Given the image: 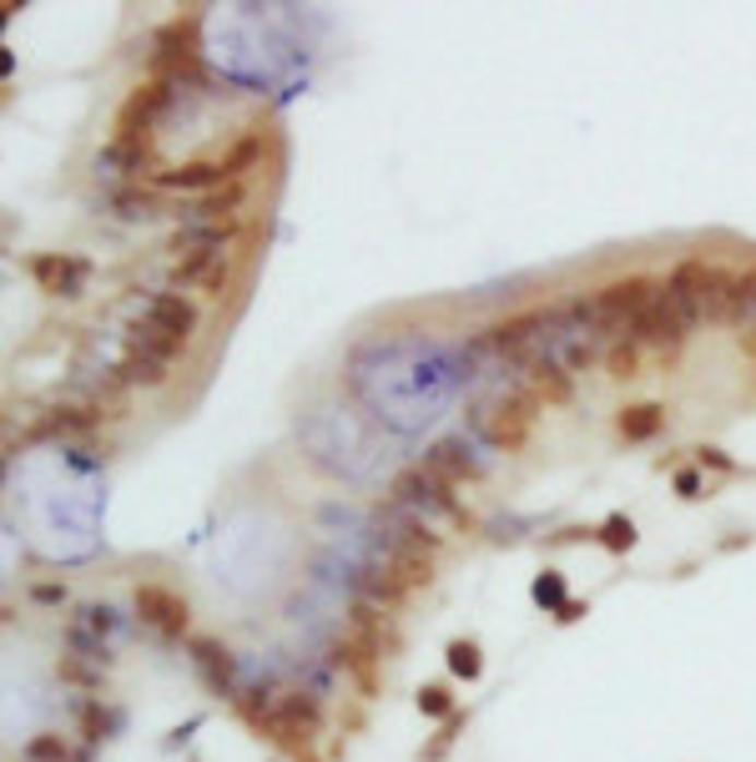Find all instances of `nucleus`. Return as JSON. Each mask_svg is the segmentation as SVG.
<instances>
[{
  "instance_id": "obj_32",
  "label": "nucleus",
  "mask_w": 756,
  "mask_h": 762,
  "mask_svg": "<svg viewBox=\"0 0 756 762\" xmlns=\"http://www.w3.org/2000/svg\"><path fill=\"white\" fill-rule=\"evenodd\" d=\"M701 490V474L696 470H676V495H696Z\"/></svg>"
},
{
  "instance_id": "obj_21",
  "label": "nucleus",
  "mask_w": 756,
  "mask_h": 762,
  "mask_svg": "<svg viewBox=\"0 0 756 762\" xmlns=\"http://www.w3.org/2000/svg\"><path fill=\"white\" fill-rule=\"evenodd\" d=\"M222 253L217 248H192V253H182L177 263H172V283L177 289H187V283H202V278L212 273V263H217Z\"/></svg>"
},
{
  "instance_id": "obj_36",
  "label": "nucleus",
  "mask_w": 756,
  "mask_h": 762,
  "mask_svg": "<svg viewBox=\"0 0 756 762\" xmlns=\"http://www.w3.org/2000/svg\"><path fill=\"white\" fill-rule=\"evenodd\" d=\"M746 349H752V359H756V333H752V339H746Z\"/></svg>"
},
{
  "instance_id": "obj_3",
  "label": "nucleus",
  "mask_w": 756,
  "mask_h": 762,
  "mask_svg": "<svg viewBox=\"0 0 756 762\" xmlns=\"http://www.w3.org/2000/svg\"><path fill=\"white\" fill-rule=\"evenodd\" d=\"M535 420H540V399L530 395V389H509V395H499L489 409H480L484 439H489L495 449H505V455L524 449V439H530Z\"/></svg>"
},
{
  "instance_id": "obj_26",
  "label": "nucleus",
  "mask_w": 756,
  "mask_h": 762,
  "mask_svg": "<svg viewBox=\"0 0 756 762\" xmlns=\"http://www.w3.org/2000/svg\"><path fill=\"white\" fill-rule=\"evenodd\" d=\"M418 712H424V717H439V723H449V717H454V696H449V687H424V692H418Z\"/></svg>"
},
{
  "instance_id": "obj_9",
  "label": "nucleus",
  "mask_w": 756,
  "mask_h": 762,
  "mask_svg": "<svg viewBox=\"0 0 756 762\" xmlns=\"http://www.w3.org/2000/svg\"><path fill=\"white\" fill-rule=\"evenodd\" d=\"M142 324H152V329L172 333V339H192L197 333V303H187L182 293H157V298H146V314Z\"/></svg>"
},
{
  "instance_id": "obj_34",
  "label": "nucleus",
  "mask_w": 756,
  "mask_h": 762,
  "mask_svg": "<svg viewBox=\"0 0 756 762\" xmlns=\"http://www.w3.org/2000/svg\"><path fill=\"white\" fill-rule=\"evenodd\" d=\"M590 359H595V349H590V343H575V349H570V368H586Z\"/></svg>"
},
{
  "instance_id": "obj_31",
  "label": "nucleus",
  "mask_w": 756,
  "mask_h": 762,
  "mask_svg": "<svg viewBox=\"0 0 756 762\" xmlns=\"http://www.w3.org/2000/svg\"><path fill=\"white\" fill-rule=\"evenodd\" d=\"M81 732H86V742H102V732H106V717H102V707H86L81 712Z\"/></svg>"
},
{
  "instance_id": "obj_7",
  "label": "nucleus",
  "mask_w": 756,
  "mask_h": 762,
  "mask_svg": "<svg viewBox=\"0 0 756 762\" xmlns=\"http://www.w3.org/2000/svg\"><path fill=\"white\" fill-rule=\"evenodd\" d=\"M550 324H560V314H555V308H524V314L495 324V329L484 333V343H489L495 354L515 359V364H530V343H535L540 333L550 329Z\"/></svg>"
},
{
  "instance_id": "obj_10",
  "label": "nucleus",
  "mask_w": 756,
  "mask_h": 762,
  "mask_svg": "<svg viewBox=\"0 0 756 762\" xmlns=\"http://www.w3.org/2000/svg\"><path fill=\"white\" fill-rule=\"evenodd\" d=\"M31 278H36L46 293L76 298V283L86 278V263H81V258H66V253H40V258H31Z\"/></svg>"
},
{
  "instance_id": "obj_15",
  "label": "nucleus",
  "mask_w": 756,
  "mask_h": 762,
  "mask_svg": "<svg viewBox=\"0 0 756 762\" xmlns=\"http://www.w3.org/2000/svg\"><path fill=\"white\" fill-rule=\"evenodd\" d=\"M615 424H621V439L646 445V439H655L665 430V405H626Z\"/></svg>"
},
{
  "instance_id": "obj_24",
  "label": "nucleus",
  "mask_w": 756,
  "mask_h": 762,
  "mask_svg": "<svg viewBox=\"0 0 756 762\" xmlns=\"http://www.w3.org/2000/svg\"><path fill=\"white\" fill-rule=\"evenodd\" d=\"M605 368H611V379H636V374H640V343L621 339L611 354H605Z\"/></svg>"
},
{
  "instance_id": "obj_16",
  "label": "nucleus",
  "mask_w": 756,
  "mask_h": 762,
  "mask_svg": "<svg viewBox=\"0 0 756 762\" xmlns=\"http://www.w3.org/2000/svg\"><path fill=\"white\" fill-rule=\"evenodd\" d=\"M262 157V132H248V137H237L233 152H222V177L227 183H248V167Z\"/></svg>"
},
{
  "instance_id": "obj_33",
  "label": "nucleus",
  "mask_w": 756,
  "mask_h": 762,
  "mask_svg": "<svg viewBox=\"0 0 756 762\" xmlns=\"http://www.w3.org/2000/svg\"><path fill=\"white\" fill-rule=\"evenodd\" d=\"M586 611H590L586 601H565L560 611H555V621H565V626H570V621H580V617H586Z\"/></svg>"
},
{
  "instance_id": "obj_14",
  "label": "nucleus",
  "mask_w": 756,
  "mask_h": 762,
  "mask_svg": "<svg viewBox=\"0 0 756 762\" xmlns=\"http://www.w3.org/2000/svg\"><path fill=\"white\" fill-rule=\"evenodd\" d=\"M192 657H197V667L208 671V682L217 687V692H233L237 661H233V652H227V646H217L212 636H197V642H192Z\"/></svg>"
},
{
  "instance_id": "obj_13",
  "label": "nucleus",
  "mask_w": 756,
  "mask_h": 762,
  "mask_svg": "<svg viewBox=\"0 0 756 762\" xmlns=\"http://www.w3.org/2000/svg\"><path fill=\"white\" fill-rule=\"evenodd\" d=\"M157 187H172V192H202V187H227L222 177V162H187V167H172V172H152Z\"/></svg>"
},
{
  "instance_id": "obj_19",
  "label": "nucleus",
  "mask_w": 756,
  "mask_h": 762,
  "mask_svg": "<svg viewBox=\"0 0 756 762\" xmlns=\"http://www.w3.org/2000/svg\"><path fill=\"white\" fill-rule=\"evenodd\" d=\"M127 349H142V354H152V359H162V364H172V359L182 354L187 343H182V339H172V333H162V329H152V324H137V329H131V339H127Z\"/></svg>"
},
{
  "instance_id": "obj_23",
  "label": "nucleus",
  "mask_w": 756,
  "mask_h": 762,
  "mask_svg": "<svg viewBox=\"0 0 756 762\" xmlns=\"http://www.w3.org/2000/svg\"><path fill=\"white\" fill-rule=\"evenodd\" d=\"M530 596H535L540 611H560V606L570 601V596H565V576H560V571H540L535 586H530Z\"/></svg>"
},
{
  "instance_id": "obj_29",
  "label": "nucleus",
  "mask_w": 756,
  "mask_h": 762,
  "mask_svg": "<svg viewBox=\"0 0 756 762\" xmlns=\"http://www.w3.org/2000/svg\"><path fill=\"white\" fill-rule=\"evenodd\" d=\"M227 283H233V268H227V253H222L217 263H212V273L202 278V293H208V298H222V293H227Z\"/></svg>"
},
{
  "instance_id": "obj_6",
  "label": "nucleus",
  "mask_w": 756,
  "mask_h": 762,
  "mask_svg": "<svg viewBox=\"0 0 756 762\" xmlns=\"http://www.w3.org/2000/svg\"><path fill=\"white\" fill-rule=\"evenodd\" d=\"M393 495H399V500H414V505H434V511H444L459 530H474V515L454 500V485H444V480L429 470V465H414V470L399 474V480H393Z\"/></svg>"
},
{
  "instance_id": "obj_25",
  "label": "nucleus",
  "mask_w": 756,
  "mask_h": 762,
  "mask_svg": "<svg viewBox=\"0 0 756 762\" xmlns=\"http://www.w3.org/2000/svg\"><path fill=\"white\" fill-rule=\"evenodd\" d=\"M449 671H454V677H464V682H474V677L484 671L480 646H474V642H449Z\"/></svg>"
},
{
  "instance_id": "obj_5",
  "label": "nucleus",
  "mask_w": 756,
  "mask_h": 762,
  "mask_svg": "<svg viewBox=\"0 0 756 762\" xmlns=\"http://www.w3.org/2000/svg\"><path fill=\"white\" fill-rule=\"evenodd\" d=\"M167 102H172V81H162V77L131 86L127 102L117 106V146L152 142V127H157V117L167 112Z\"/></svg>"
},
{
  "instance_id": "obj_18",
  "label": "nucleus",
  "mask_w": 756,
  "mask_h": 762,
  "mask_svg": "<svg viewBox=\"0 0 756 762\" xmlns=\"http://www.w3.org/2000/svg\"><path fill=\"white\" fill-rule=\"evenodd\" d=\"M121 379L142 384V389H162V384H167V364L142 354V349H127V354H121Z\"/></svg>"
},
{
  "instance_id": "obj_8",
  "label": "nucleus",
  "mask_w": 756,
  "mask_h": 762,
  "mask_svg": "<svg viewBox=\"0 0 756 762\" xmlns=\"http://www.w3.org/2000/svg\"><path fill=\"white\" fill-rule=\"evenodd\" d=\"M131 601H137V617H142L152 631H162L167 642H177V636L187 631V621H192V606H187L177 591H167V586H137Z\"/></svg>"
},
{
  "instance_id": "obj_20",
  "label": "nucleus",
  "mask_w": 756,
  "mask_h": 762,
  "mask_svg": "<svg viewBox=\"0 0 756 762\" xmlns=\"http://www.w3.org/2000/svg\"><path fill=\"white\" fill-rule=\"evenodd\" d=\"M243 202H248V183H227V187H217V192H208V198L197 202L192 218H233Z\"/></svg>"
},
{
  "instance_id": "obj_17",
  "label": "nucleus",
  "mask_w": 756,
  "mask_h": 762,
  "mask_svg": "<svg viewBox=\"0 0 756 762\" xmlns=\"http://www.w3.org/2000/svg\"><path fill=\"white\" fill-rule=\"evenodd\" d=\"M358 586H364V596H368V601H378V606H399L409 596L404 581L393 576L389 565H378V561L364 571V581H358Z\"/></svg>"
},
{
  "instance_id": "obj_2",
  "label": "nucleus",
  "mask_w": 756,
  "mask_h": 762,
  "mask_svg": "<svg viewBox=\"0 0 756 762\" xmlns=\"http://www.w3.org/2000/svg\"><path fill=\"white\" fill-rule=\"evenodd\" d=\"M686 333H692V314L681 308V298L671 289H655V298L646 303V314L630 324V339L640 349H661V359H676Z\"/></svg>"
},
{
  "instance_id": "obj_4",
  "label": "nucleus",
  "mask_w": 756,
  "mask_h": 762,
  "mask_svg": "<svg viewBox=\"0 0 756 762\" xmlns=\"http://www.w3.org/2000/svg\"><path fill=\"white\" fill-rule=\"evenodd\" d=\"M651 298H655L651 278L630 273V278H621V283H611V289H600L595 298H590V324L605 329V333H621V329L630 333V324L646 314V303Z\"/></svg>"
},
{
  "instance_id": "obj_1",
  "label": "nucleus",
  "mask_w": 756,
  "mask_h": 762,
  "mask_svg": "<svg viewBox=\"0 0 756 762\" xmlns=\"http://www.w3.org/2000/svg\"><path fill=\"white\" fill-rule=\"evenodd\" d=\"M665 289L681 298V308L692 314V324H731V298H736V273L706 258H681L665 278Z\"/></svg>"
},
{
  "instance_id": "obj_27",
  "label": "nucleus",
  "mask_w": 756,
  "mask_h": 762,
  "mask_svg": "<svg viewBox=\"0 0 756 762\" xmlns=\"http://www.w3.org/2000/svg\"><path fill=\"white\" fill-rule=\"evenodd\" d=\"M746 314H756V268L736 273V298H731V324H742Z\"/></svg>"
},
{
  "instance_id": "obj_30",
  "label": "nucleus",
  "mask_w": 756,
  "mask_h": 762,
  "mask_svg": "<svg viewBox=\"0 0 756 762\" xmlns=\"http://www.w3.org/2000/svg\"><path fill=\"white\" fill-rule=\"evenodd\" d=\"M31 758L36 762H66V742H56V737H36V742H31Z\"/></svg>"
},
{
  "instance_id": "obj_11",
  "label": "nucleus",
  "mask_w": 756,
  "mask_h": 762,
  "mask_svg": "<svg viewBox=\"0 0 756 762\" xmlns=\"http://www.w3.org/2000/svg\"><path fill=\"white\" fill-rule=\"evenodd\" d=\"M524 389L540 399V405H570L575 384L555 359H530V374H524Z\"/></svg>"
},
{
  "instance_id": "obj_35",
  "label": "nucleus",
  "mask_w": 756,
  "mask_h": 762,
  "mask_svg": "<svg viewBox=\"0 0 756 762\" xmlns=\"http://www.w3.org/2000/svg\"><path fill=\"white\" fill-rule=\"evenodd\" d=\"M701 465H711V470H731V455H721V449H701Z\"/></svg>"
},
{
  "instance_id": "obj_28",
  "label": "nucleus",
  "mask_w": 756,
  "mask_h": 762,
  "mask_svg": "<svg viewBox=\"0 0 756 762\" xmlns=\"http://www.w3.org/2000/svg\"><path fill=\"white\" fill-rule=\"evenodd\" d=\"M459 732H464V712H454V717L439 727V737H434L429 748H424V762H444V752L454 748V737H459Z\"/></svg>"
},
{
  "instance_id": "obj_12",
  "label": "nucleus",
  "mask_w": 756,
  "mask_h": 762,
  "mask_svg": "<svg viewBox=\"0 0 756 762\" xmlns=\"http://www.w3.org/2000/svg\"><path fill=\"white\" fill-rule=\"evenodd\" d=\"M424 465L439 474L444 485H454V490H459V485H474V480H480V465H474L470 455L454 445V439H439V445L424 455Z\"/></svg>"
},
{
  "instance_id": "obj_22",
  "label": "nucleus",
  "mask_w": 756,
  "mask_h": 762,
  "mask_svg": "<svg viewBox=\"0 0 756 762\" xmlns=\"http://www.w3.org/2000/svg\"><path fill=\"white\" fill-rule=\"evenodd\" d=\"M595 536H600V546H605V551H611V555H626V551H636V526H630L626 515H611V520H605V526H600Z\"/></svg>"
}]
</instances>
